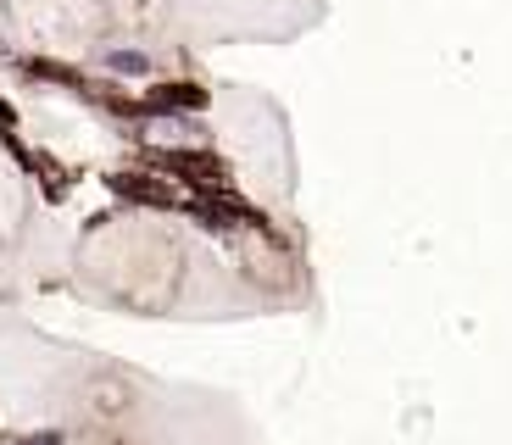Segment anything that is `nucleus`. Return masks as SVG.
<instances>
[{
	"label": "nucleus",
	"mask_w": 512,
	"mask_h": 445,
	"mask_svg": "<svg viewBox=\"0 0 512 445\" xmlns=\"http://www.w3.org/2000/svg\"><path fill=\"white\" fill-rule=\"evenodd\" d=\"M206 106H212V95L201 84H190V78L151 84V95H145V112H206Z\"/></svg>",
	"instance_id": "nucleus-3"
},
{
	"label": "nucleus",
	"mask_w": 512,
	"mask_h": 445,
	"mask_svg": "<svg viewBox=\"0 0 512 445\" xmlns=\"http://www.w3.org/2000/svg\"><path fill=\"white\" fill-rule=\"evenodd\" d=\"M23 73H28V78H51V84H67L73 95L84 89V73H73V67H62V62H45V56H28Z\"/></svg>",
	"instance_id": "nucleus-5"
},
{
	"label": "nucleus",
	"mask_w": 512,
	"mask_h": 445,
	"mask_svg": "<svg viewBox=\"0 0 512 445\" xmlns=\"http://www.w3.org/2000/svg\"><path fill=\"white\" fill-rule=\"evenodd\" d=\"M106 190H112L117 201L156 206V212H167V206H179V190H173L167 178L145 173V167H117V173H106Z\"/></svg>",
	"instance_id": "nucleus-2"
},
{
	"label": "nucleus",
	"mask_w": 512,
	"mask_h": 445,
	"mask_svg": "<svg viewBox=\"0 0 512 445\" xmlns=\"http://www.w3.org/2000/svg\"><path fill=\"white\" fill-rule=\"evenodd\" d=\"M23 167L39 178V184H45V195H51V201H62V195H67V167H56L45 151H39V156L28 151V156H23Z\"/></svg>",
	"instance_id": "nucleus-4"
},
{
	"label": "nucleus",
	"mask_w": 512,
	"mask_h": 445,
	"mask_svg": "<svg viewBox=\"0 0 512 445\" xmlns=\"http://www.w3.org/2000/svg\"><path fill=\"white\" fill-rule=\"evenodd\" d=\"M12 128H17V112H12V101H0V140H6Z\"/></svg>",
	"instance_id": "nucleus-6"
},
{
	"label": "nucleus",
	"mask_w": 512,
	"mask_h": 445,
	"mask_svg": "<svg viewBox=\"0 0 512 445\" xmlns=\"http://www.w3.org/2000/svg\"><path fill=\"white\" fill-rule=\"evenodd\" d=\"M145 173H167L195 195H229V162L218 151H145Z\"/></svg>",
	"instance_id": "nucleus-1"
},
{
	"label": "nucleus",
	"mask_w": 512,
	"mask_h": 445,
	"mask_svg": "<svg viewBox=\"0 0 512 445\" xmlns=\"http://www.w3.org/2000/svg\"><path fill=\"white\" fill-rule=\"evenodd\" d=\"M6 445H62V434H34V440H6Z\"/></svg>",
	"instance_id": "nucleus-7"
}]
</instances>
